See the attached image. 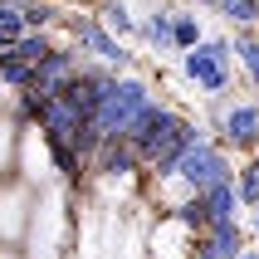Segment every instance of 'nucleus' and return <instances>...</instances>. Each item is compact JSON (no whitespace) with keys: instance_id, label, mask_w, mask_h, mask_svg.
<instances>
[{"instance_id":"39448f33","label":"nucleus","mask_w":259,"mask_h":259,"mask_svg":"<svg viewBox=\"0 0 259 259\" xmlns=\"http://www.w3.org/2000/svg\"><path fill=\"white\" fill-rule=\"evenodd\" d=\"M176 176H181L191 191H210V186H220V181H235V166H230V157H225V147L201 137V142H191L186 152H181Z\"/></svg>"},{"instance_id":"20e7f679","label":"nucleus","mask_w":259,"mask_h":259,"mask_svg":"<svg viewBox=\"0 0 259 259\" xmlns=\"http://www.w3.org/2000/svg\"><path fill=\"white\" fill-rule=\"evenodd\" d=\"M69 25H73V39H78V54H88L93 64H108V69H132L127 39H117L98 15H69Z\"/></svg>"},{"instance_id":"f03ea898","label":"nucleus","mask_w":259,"mask_h":259,"mask_svg":"<svg viewBox=\"0 0 259 259\" xmlns=\"http://www.w3.org/2000/svg\"><path fill=\"white\" fill-rule=\"evenodd\" d=\"M181 64V78L191 88H201L205 98H220V93H230L235 88V49H230V34H210L201 39L196 49L186 54H176Z\"/></svg>"},{"instance_id":"6ab92c4d","label":"nucleus","mask_w":259,"mask_h":259,"mask_svg":"<svg viewBox=\"0 0 259 259\" xmlns=\"http://www.w3.org/2000/svg\"><path fill=\"white\" fill-rule=\"evenodd\" d=\"M240 259H259V249H240Z\"/></svg>"},{"instance_id":"2eb2a0df","label":"nucleus","mask_w":259,"mask_h":259,"mask_svg":"<svg viewBox=\"0 0 259 259\" xmlns=\"http://www.w3.org/2000/svg\"><path fill=\"white\" fill-rule=\"evenodd\" d=\"M210 15H220V20L235 25V29H254L259 25V0H220Z\"/></svg>"},{"instance_id":"ddd939ff","label":"nucleus","mask_w":259,"mask_h":259,"mask_svg":"<svg viewBox=\"0 0 259 259\" xmlns=\"http://www.w3.org/2000/svg\"><path fill=\"white\" fill-rule=\"evenodd\" d=\"M201 39H205L201 20H196L191 10H181V5H171V44H176V54H186V49H196Z\"/></svg>"},{"instance_id":"9d476101","label":"nucleus","mask_w":259,"mask_h":259,"mask_svg":"<svg viewBox=\"0 0 259 259\" xmlns=\"http://www.w3.org/2000/svg\"><path fill=\"white\" fill-rule=\"evenodd\" d=\"M230 49H235V78L245 88H259V34L254 29H235Z\"/></svg>"},{"instance_id":"1a4fd4ad","label":"nucleus","mask_w":259,"mask_h":259,"mask_svg":"<svg viewBox=\"0 0 259 259\" xmlns=\"http://www.w3.org/2000/svg\"><path fill=\"white\" fill-rule=\"evenodd\" d=\"M137 44H147L157 59H171L176 44H171V5H157V10H147L142 20H137V34H132Z\"/></svg>"},{"instance_id":"f3484780","label":"nucleus","mask_w":259,"mask_h":259,"mask_svg":"<svg viewBox=\"0 0 259 259\" xmlns=\"http://www.w3.org/2000/svg\"><path fill=\"white\" fill-rule=\"evenodd\" d=\"M235 196H240V205H254L259 201V157H249L240 171H235Z\"/></svg>"},{"instance_id":"4468645a","label":"nucleus","mask_w":259,"mask_h":259,"mask_svg":"<svg viewBox=\"0 0 259 259\" xmlns=\"http://www.w3.org/2000/svg\"><path fill=\"white\" fill-rule=\"evenodd\" d=\"M29 78H34V64H25V59L10 54V49H0V88L20 93V88H29Z\"/></svg>"},{"instance_id":"9b49d317","label":"nucleus","mask_w":259,"mask_h":259,"mask_svg":"<svg viewBox=\"0 0 259 259\" xmlns=\"http://www.w3.org/2000/svg\"><path fill=\"white\" fill-rule=\"evenodd\" d=\"M201 205H205V225H220V220H240V196H235V181H220V186L201 191Z\"/></svg>"},{"instance_id":"7ed1b4c3","label":"nucleus","mask_w":259,"mask_h":259,"mask_svg":"<svg viewBox=\"0 0 259 259\" xmlns=\"http://www.w3.org/2000/svg\"><path fill=\"white\" fill-rule=\"evenodd\" d=\"M176 132H181V108H171V103L152 98L142 113L132 117V127H127V147L137 152V161H152L161 147L176 137Z\"/></svg>"},{"instance_id":"a211bd4d","label":"nucleus","mask_w":259,"mask_h":259,"mask_svg":"<svg viewBox=\"0 0 259 259\" xmlns=\"http://www.w3.org/2000/svg\"><path fill=\"white\" fill-rule=\"evenodd\" d=\"M245 210H249V235H259V201H254V205H245Z\"/></svg>"},{"instance_id":"423d86ee","label":"nucleus","mask_w":259,"mask_h":259,"mask_svg":"<svg viewBox=\"0 0 259 259\" xmlns=\"http://www.w3.org/2000/svg\"><path fill=\"white\" fill-rule=\"evenodd\" d=\"M78 64H83V59H78V49H73V44H54L44 59H34L29 93H34L39 103H44V98H54V93H64V88H69V78L78 73Z\"/></svg>"},{"instance_id":"6e6552de","label":"nucleus","mask_w":259,"mask_h":259,"mask_svg":"<svg viewBox=\"0 0 259 259\" xmlns=\"http://www.w3.org/2000/svg\"><path fill=\"white\" fill-rule=\"evenodd\" d=\"M240 249H245V225L240 220L205 225L201 240H196V259H240Z\"/></svg>"},{"instance_id":"dca6fc26","label":"nucleus","mask_w":259,"mask_h":259,"mask_svg":"<svg viewBox=\"0 0 259 259\" xmlns=\"http://www.w3.org/2000/svg\"><path fill=\"white\" fill-rule=\"evenodd\" d=\"M49 49H54V34H49V29H25V34H20V39L10 44V54H20L25 64H34V59H44Z\"/></svg>"},{"instance_id":"aec40b11","label":"nucleus","mask_w":259,"mask_h":259,"mask_svg":"<svg viewBox=\"0 0 259 259\" xmlns=\"http://www.w3.org/2000/svg\"><path fill=\"white\" fill-rule=\"evenodd\" d=\"M83 5H88V0H83Z\"/></svg>"},{"instance_id":"0eeeda50","label":"nucleus","mask_w":259,"mask_h":259,"mask_svg":"<svg viewBox=\"0 0 259 259\" xmlns=\"http://www.w3.org/2000/svg\"><path fill=\"white\" fill-rule=\"evenodd\" d=\"M215 132L225 137V147H235V152H245L259 142V103L254 98H240V103H225V113H220Z\"/></svg>"},{"instance_id":"f257e3e1","label":"nucleus","mask_w":259,"mask_h":259,"mask_svg":"<svg viewBox=\"0 0 259 259\" xmlns=\"http://www.w3.org/2000/svg\"><path fill=\"white\" fill-rule=\"evenodd\" d=\"M147 103H152V83H147L142 73H132V69H117L113 83H108V93L98 98V108H93V117H88L93 137H98V142H108V137H127L132 117L142 113Z\"/></svg>"},{"instance_id":"f8f14e48","label":"nucleus","mask_w":259,"mask_h":259,"mask_svg":"<svg viewBox=\"0 0 259 259\" xmlns=\"http://www.w3.org/2000/svg\"><path fill=\"white\" fill-rule=\"evenodd\" d=\"M98 20L113 29L117 39H132V34H137V15H132L127 0H98Z\"/></svg>"}]
</instances>
